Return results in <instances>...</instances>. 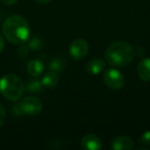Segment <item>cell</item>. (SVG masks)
<instances>
[{
  "label": "cell",
  "mask_w": 150,
  "mask_h": 150,
  "mask_svg": "<svg viewBox=\"0 0 150 150\" xmlns=\"http://www.w3.org/2000/svg\"><path fill=\"white\" fill-rule=\"evenodd\" d=\"M88 44L86 40L82 39V38H78L72 41V43L69 46V52L70 56L72 57L74 60H81L88 54Z\"/></svg>",
  "instance_id": "obj_6"
},
{
  "label": "cell",
  "mask_w": 150,
  "mask_h": 150,
  "mask_svg": "<svg viewBox=\"0 0 150 150\" xmlns=\"http://www.w3.org/2000/svg\"><path fill=\"white\" fill-rule=\"evenodd\" d=\"M2 32L4 37L11 43L21 44L29 38L30 26L21 16H11L3 23Z\"/></svg>",
  "instance_id": "obj_1"
},
{
  "label": "cell",
  "mask_w": 150,
  "mask_h": 150,
  "mask_svg": "<svg viewBox=\"0 0 150 150\" xmlns=\"http://www.w3.org/2000/svg\"><path fill=\"white\" fill-rule=\"evenodd\" d=\"M35 1L38 3H48V2H50L52 0H35Z\"/></svg>",
  "instance_id": "obj_19"
},
{
  "label": "cell",
  "mask_w": 150,
  "mask_h": 150,
  "mask_svg": "<svg viewBox=\"0 0 150 150\" xmlns=\"http://www.w3.org/2000/svg\"><path fill=\"white\" fill-rule=\"evenodd\" d=\"M103 81H104L105 86L110 90L118 91L125 86V79L120 71L114 68H110L103 75Z\"/></svg>",
  "instance_id": "obj_4"
},
{
  "label": "cell",
  "mask_w": 150,
  "mask_h": 150,
  "mask_svg": "<svg viewBox=\"0 0 150 150\" xmlns=\"http://www.w3.org/2000/svg\"><path fill=\"white\" fill-rule=\"evenodd\" d=\"M135 147V144L132 138L127 136L116 137L111 143V148L114 150H132Z\"/></svg>",
  "instance_id": "obj_8"
},
{
  "label": "cell",
  "mask_w": 150,
  "mask_h": 150,
  "mask_svg": "<svg viewBox=\"0 0 150 150\" xmlns=\"http://www.w3.org/2000/svg\"><path fill=\"white\" fill-rule=\"evenodd\" d=\"M138 76L143 81H150V58H145L140 61L137 67Z\"/></svg>",
  "instance_id": "obj_9"
},
{
  "label": "cell",
  "mask_w": 150,
  "mask_h": 150,
  "mask_svg": "<svg viewBox=\"0 0 150 150\" xmlns=\"http://www.w3.org/2000/svg\"><path fill=\"white\" fill-rule=\"evenodd\" d=\"M25 91V84L15 74H6L0 78V93L9 101H19Z\"/></svg>",
  "instance_id": "obj_3"
},
{
  "label": "cell",
  "mask_w": 150,
  "mask_h": 150,
  "mask_svg": "<svg viewBox=\"0 0 150 150\" xmlns=\"http://www.w3.org/2000/svg\"><path fill=\"white\" fill-rule=\"evenodd\" d=\"M50 69L54 72H61L64 70L66 67V62H65L63 57H56V58L52 59L50 62Z\"/></svg>",
  "instance_id": "obj_13"
},
{
  "label": "cell",
  "mask_w": 150,
  "mask_h": 150,
  "mask_svg": "<svg viewBox=\"0 0 150 150\" xmlns=\"http://www.w3.org/2000/svg\"><path fill=\"white\" fill-rule=\"evenodd\" d=\"M19 108L21 112L28 115H37L42 110V103L38 98L28 96L20 101Z\"/></svg>",
  "instance_id": "obj_5"
},
{
  "label": "cell",
  "mask_w": 150,
  "mask_h": 150,
  "mask_svg": "<svg viewBox=\"0 0 150 150\" xmlns=\"http://www.w3.org/2000/svg\"><path fill=\"white\" fill-rule=\"evenodd\" d=\"M5 120H6V111H5L3 105L0 103V127L4 125Z\"/></svg>",
  "instance_id": "obj_16"
},
{
  "label": "cell",
  "mask_w": 150,
  "mask_h": 150,
  "mask_svg": "<svg viewBox=\"0 0 150 150\" xmlns=\"http://www.w3.org/2000/svg\"><path fill=\"white\" fill-rule=\"evenodd\" d=\"M0 1L6 5H13V4H15L16 2H18V0H0Z\"/></svg>",
  "instance_id": "obj_17"
},
{
  "label": "cell",
  "mask_w": 150,
  "mask_h": 150,
  "mask_svg": "<svg viewBox=\"0 0 150 150\" xmlns=\"http://www.w3.org/2000/svg\"><path fill=\"white\" fill-rule=\"evenodd\" d=\"M42 83L41 81H38V80H32L29 81L27 84V88L30 93L32 94H39L42 90Z\"/></svg>",
  "instance_id": "obj_14"
},
{
  "label": "cell",
  "mask_w": 150,
  "mask_h": 150,
  "mask_svg": "<svg viewBox=\"0 0 150 150\" xmlns=\"http://www.w3.org/2000/svg\"><path fill=\"white\" fill-rule=\"evenodd\" d=\"M135 52L125 41H116L108 46L105 52L106 61L113 67H125L134 60Z\"/></svg>",
  "instance_id": "obj_2"
},
{
  "label": "cell",
  "mask_w": 150,
  "mask_h": 150,
  "mask_svg": "<svg viewBox=\"0 0 150 150\" xmlns=\"http://www.w3.org/2000/svg\"><path fill=\"white\" fill-rule=\"evenodd\" d=\"M139 142L145 146H150V131H146L140 137Z\"/></svg>",
  "instance_id": "obj_15"
},
{
  "label": "cell",
  "mask_w": 150,
  "mask_h": 150,
  "mask_svg": "<svg viewBox=\"0 0 150 150\" xmlns=\"http://www.w3.org/2000/svg\"><path fill=\"white\" fill-rule=\"evenodd\" d=\"M44 70L43 63L40 60H31L27 65V72L33 77H38Z\"/></svg>",
  "instance_id": "obj_12"
},
{
  "label": "cell",
  "mask_w": 150,
  "mask_h": 150,
  "mask_svg": "<svg viewBox=\"0 0 150 150\" xmlns=\"http://www.w3.org/2000/svg\"><path fill=\"white\" fill-rule=\"evenodd\" d=\"M81 148L84 150H99L103 147L102 140L95 134H86L80 141Z\"/></svg>",
  "instance_id": "obj_7"
},
{
  "label": "cell",
  "mask_w": 150,
  "mask_h": 150,
  "mask_svg": "<svg viewBox=\"0 0 150 150\" xmlns=\"http://www.w3.org/2000/svg\"><path fill=\"white\" fill-rule=\"evenodd\" d=\"M106 67V63L101 59H93L86 64V70L91 75H98L102 72Z\"/></svg>",
  "instance_id": "obj_10"
},
{
  "label": "cell",
  "mask_w": 150,
  "mask_h": 150,
  "mask_svg": "<svg viewBox=\"0 0 150 150\" xmlns=\"http://www.w3.org/2000/svg\"><path fill=\"white\" fill-rule=\"evenodd\" d=\"M3 48H4V40H3L2 36L0 35V54L2 52Z\"/></svg>",
  "instance_id": "obj_18"
},
{
  "label": "cell",
  "mask_w": 150,
  "mask_h": 150,
  "mask_svg": "<svg viewBox=\"0 0 150 150\" xmlns=\"http://www.w3.org/2000/svg\"><path fill=\"white\" fill-rule=\"evenodd\" d=\"M59 81H60V77L59 75L57 74V72L54 71H48L45 74L43 75V77L41 79V83L43 86L48 88H56L59 84Z\"/></svg>",
  "instance_id": "obj_11"
}]
</instances>
